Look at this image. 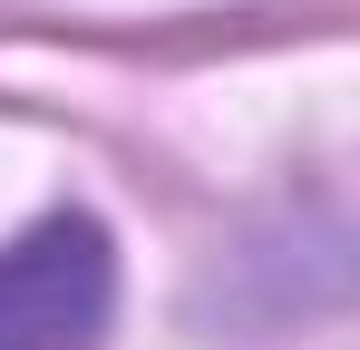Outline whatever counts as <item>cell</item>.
Listing matches in <instances>:
<instances>
[{"label": "cell", "instance_id": "cell-1", "mask_svg": "<svg viewBox=\"0 0 360 350\" xmlns=\"http://www.w3.org/2000/svg\"><path fill=\"white\" fill-rule=\"evenodd\" d=\"M117 253L88 214H49L0 243V350H108Z\"/></svg>", "mask_w": 360, "mask_h": 350}]
</instances>
